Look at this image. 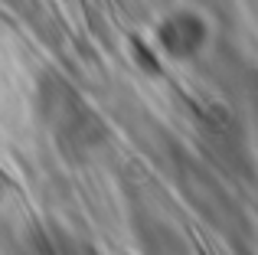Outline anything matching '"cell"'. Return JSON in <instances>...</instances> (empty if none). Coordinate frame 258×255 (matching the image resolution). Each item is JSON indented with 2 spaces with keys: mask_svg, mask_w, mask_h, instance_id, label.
Listing matches in <instances>:
<instances>
[{
  "mask_svg": "<svg viewBox=\"0 0 258 255\" xmlns=\"http://www.w3.org/2000/svg\"><path fill=\"white\" fill-rule=\"evenodd\" d=\"M0 183H4V177H0Z\"/></svg>",
  "mask_w": 258,
  "mask_h": 255,
  "instance_id": "cell-1",
  "label": "cell"
}]
</instances>
